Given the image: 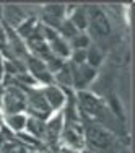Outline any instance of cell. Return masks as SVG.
Masks as SVG:
<instances>
[{
    "label": "cell",
    "mask_w": 135,
    "mask_h": 153,
    "mask_svg": "<svg viewBox=\"0 0 135 153\" xmlns=\"http://www.w3.org/2000/svg\"><path fill=\"white\" fill-rule=\"evenodd\" d=\"M0 106L2 114H16V112L26 111V91L16 85H10L2 91L0 96Z\"/></svg>",
    "instance_id": "cell-1"
},
{
    "label": "cell",
    "mask_w": 135,
    "mask_h": 153,
    "mask_svg": "<svg viewBox=\"0 0 135 153\" xmlns=\"http://www.w3.org/2000/svg\"><path fill=\"white\" fill-rule=\"evenodd\" d=\"M88 12V28L86 31H90L88 34L91 36V39H104L111 34L112 26L111 21H109L108 15L98 7H93V8H86Z\"/></svg>",
    "instance_id": "cell-2"
},
{
    "label": "cell",
    "mask_w": 135,
    "mask_h": 153,
    "mask_svg": "<svg viewBox=\"0 0 135 153\" xmlns=\"http://www.w3.org/2000/svg\"><path fill=\"white\" fill-rule=\"evenodd\" d=\"M70 65V72H72V86L80 91H85V88L96 78L98 75V68H93L90 65L83 64V65Z\"/></svg>",
    "instance_id": "cell-3"
},
{
    "label": "cell",
    "mask_w": 135,
    "mask_h": 153,
    "mask_svg": "<svg viewBox=\"0 0 135 153\" xmlns=\"http://www.w3.org/2000/svg\"><path fill=\"white\" fill-rule=\"evenodd\" d=\"M41 90V94L44 96L47 106L52 112H60V109L67 104V94H65V90L60 88L57 85H46V86H39Z\"/></svg>",
    "instance_id": "cell-4"
},
{
    "label": "cell",
    "mask_w": 135,
    "mask_h": 153,
    "mask_svg": "<svg viewBox=\"0 0 135 153\" xmlns=\"http://www.w3.org/2000/svg\"><path fill=\"white\" fill-rule=\"evenodd\" d=\"M85 137L88 140L90 145H93L94 148H108L112 142V137L104 127L101 126H88L86 127Z\"/></svg>",
    "instance_id": "cell-5"
},
{
    "label": "cell",
    "mask_w": 135,
    "mask_h": 153,
    "mask_svg": "<svg viewBox=\"0 0 135 153\" xmlns=\"http://www.w3.org/2000/svg\"><path fill=\"white\" fill-rule=\"evenodd\" d=\"M24 18H26V15H24V12L20 7H16V5L2 7V23L5 21V23L8 25V28H12V30H15Z\"/></svg>",
    "instance_id": "cell-6"
},
{
    "label": "cell",
    "mask_w": 135,
    "mask_h": 153,
    "mask_svg": "<svg viewBox=\"0 0 135 153\" xmlns=\"http://www.w3.org/2000/svg\"><path fill=\"white\" fill-rule=\"evenodd\" d=\"M47 46H49V51L54 57H59V59L65 60V62L68 60V56H70V52H72L70 46H68V41H65L60 36H57L52 41L47 42Z\"/></svg>",
    "instance_id": "cell-7"
},
{
    "label": "cell",
    "mask_w": 135,
    "mask_h": 153,
    "mask_svg": "<svg viewBox=\"0 0 135 153\" xmlns=\"http://www.w3.org/2000/svg\"><path fill=\"white\" fill-rule=\"evenodd\" d=\"M78 100H80V103H82V108L85 109L86 112L96 114V112H99L101 108H103L99 98L88 93V91H78Z\"/></svg>",
    "instance_id": "cell-8"
},
{
    "label": "cell",
    "mask_w": 135,
    "mask_h": 153,
    "mask_svg": "<svg viewBox=\"0 0 135 153\" xmlns=\"http://www.w3.org/2000/svg\"><path fill=\"white\" fill-rule=\"evenodd\" d=\"M38 26H39V21L36 20L34 16H26V18H24V20L15 28V33H16V36H18L20 39L26 41V39L30 38L33 33L38 30Z\"/></svg>",
    "instance_id": "cell-9"
},
{
    "label": "cell",
    "mask_w": 135,
    "mask_h": 153,
    "mask_svg": "<svg viewBox=\"0 0 135 153\" xmlns=\"http://www.w3.org/2000/svg\"><path fill=\"white\" fill-rule=\"evenodd\" d=\"M62 129H64V126H62V114L60 112H54V114L47 119L44 137H49V140H56V138L60 135Z\"/></svg>",
    "instance_id": "cell-10"
},
{
    "label": "cell",
    "mask_w": 135,
    "mask_h": 153,
    "mask_svg": "<svg viewBox=\"0 0 135 153\" xmlns=\"http://www.w3.org/2000/svg\"><path fill=\"white\" fill-rule=\"evenodd\" d=\"M26 119H28L26 112H16V114H5L3 116V121H5V124L13 132H24Z\"/></svg>",
    "instance_id": "cell-11"
},
{
    "label": "cell",
    "mask_w": 135,
    "mask_h": 153,
    "mask_svg": "<svg viewBox=\"0 0 135 153\" xmlns=\"http://www.w3.org/2000/svg\"><path fill=\"white\" fill-rule=\"evenodd\" d=\"M24 132H28V135L36 137V138L44 137V132H46V122H44V121H41V119H36V117H31V116H28V119H26V127H24Z\"/></svg>",
    "instance_id": "cell-12"
},
{
    "label": "cell",
    "mask_w": 135,
    "mask_h": 153,
    "mask_svg": "<svg viewBox=\"0 0 135 153\" xmlns=\"http://www.w3.org/2000/svg\"><path fill=\"white\" fill-rule=\"evenodd\" d=\"M93 44V39H91V36L88 34L86 31H80L76 33L73 38L68 41V46H70V49H82V51H86L88 47Z\"/></svg>",
    "instance_id": "cell-13"
},
{
    "label": "cell",
    "mask_w": 135,
    "mask_h": 153,
    "mask_svg": "<svg viewBox=\"0 0 135 153\" xmlns=\"http://www.w3.org/2000/svg\"><path fill=\"white\" fill-rule=\"evenodd\" d=\"M103 59H104V52L96 44H91L86 49V65H90L93 68H98L103 64Z\"/></svg>",
    "instance_id": "cell-14"
},
{
    "label": "cell",
    "mask_w": 135,
    "mask_h": 153,
    "mask_svg": "<svg viewBox=\"0 0 135 153\" xmlns=\"http://www.w3.org/2000/svg\"><path fill=\"white\" fill-rule=\"evenodd\" d=\"M42 13L59 18V20H65L67 18V5H60V3H49V5L42 7Z\"/></svg>",
    "instance_id": "cell-15"
},
{
    "label": "cell",
    "mask_w": 135,
    "mask_h": 153,
    "mask_svg": "<svg viewBox=\"0 0 135 153\" xmlns=\"http://www.w3.org/2000/svg\"><path fill=\"white\" fill-rule=\"evenodd\" d=\"M57 33H59V36H60V38H64L65 41H70V39L73 38L76 33H80V31L76 30V28L67 20V18H65V20L60 23V26H59V30H57Z\"/></svg>",
    "instance_id": "cell-16"
},
{
    "label": "cell",
    "mask_w": 135,
    "mask_h": 153,
    "mask_svg": "<svg viewBox=\"0 0 135 153\" xmlns=\"http://www.w3.org/2000/svg\"><path fill=\"white\" fill-rule=\"evenodd\" d=\"M68 64L72 65H83L86 64V51H82V49H73L68 56Z\"/></svg>",
    "instance_id": "cell-17"
},
{
    "label": "cell",
    "mask_w": 135,
    "mask_h": 153,
    "mask_svg": "<svg viewBox=\"0 0 135 153\" xmlns=\"http://www.w3.org/2000/svg\"><path fill=\"white\" fill-rule=\"evenodd\" d=\"M2 121H3V114H2V111H0V124H2Z\"/></svg>",
    "instance_id": "cell-18"
},
{
    "label": "cell",
    "mask_w": 135,
    "mask_h": 153,
    "mask_svg": "<svg viewBox=\"0 0 135 153\" xmlns=\"http://www.w3.org/2000/svg\"><path fill=\"white\" fill-rule=\"evenodd\" d=\"M122 153H130V152H129V150H124V152H122Z\"/></svg>",
    "instance_id": "cell-19"
}]
</instances>
